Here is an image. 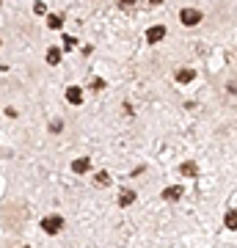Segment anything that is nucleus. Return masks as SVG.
Here are the masks:
<instances>
[{"label":"nucleus","instance_id":"nucleus-3","mask_svg":"<svg viewBox=\"0 0 237 248\" xmlns=\"http://www.w3.org/2000/svg\"><path fill=\"white\" fill-rule=\"evenodd\" d=\"M163 36H166V28H163V25H155V28H149V31H146V42H149V45H158Z\"/></svg>","mask_w":237,"mask_h":248},{"label":"nucleus","instance_id":"nucleus-16","mask_svg":"<svg viewBox=\"0 0 237 248\" xmlns=\"http://www.w3.org/2000/svg\"><path fill=\"white\" fill-rule=\"evenodd\" d=\"M33 11H36V14H44L47 9H44V3H36V6H33Z\"/></svg>","mask_w":237,"mask_h":248},{"label":"nucleus","instance_id":"nucleus-15","mask_svg":"<svg viewBox=\"0 0 237 248\" xmlns=\"http://www.w3.org/2000/svg\"><path fill=\"white\" fill-rule=\"evenodd\" d=\"M75 45H78V39H75V36H63V50H72Z\"/></svg>","mask_w":237,"mask_h":248},{"label":"nucleus","instance_id":"nucleus-14","mask_svg":"<svg viewBox=\"0 0 237 248\" xmlns=\"http://www.w3.org/2000/svg\"><path fill=\"white\" fill-rule=\"evenodd\" d=\"M88 86H91V89H97V91H102V89H105V80L94 78V80H88Z\"/></svg>","mask_w":237,"mask_h":248},{"label":"nucleus","instance_id":"nucleus-8","mask_svg":"<svg viewBox=\"0 0 237 248\" xmlns=\"http://www.w3.org/2000/svg\"><path fill=\"white\" fill-rule=\"evenodd\" d=\"M88 169H91V157H80V160L72 163V171H75V174H86Z\"/></svg>","mask_w":237,"mask_h":248},{"label":"nucleus","instance_id":"nucleus-2","mask_svg":"<svg viewBox=\"0 0 237 248\" xmlns=\"http://www.w3.org/2000/svg\"><path fill=\"white\" fill-rule=\"evenodd\" d=\"M42 229L47 234H58L63 229V218L61 215H47V218H42Z\"/></svg>","mask_w":237,"mask_h":248},{"label":"nucleus","instance_id":"nucleus-4","mask_svg":"<svg viewBox=\"0 0 237 248\" xmlns=\"http://www.w3.org/2000/svg\"><path fill=\"white\" fill-rule=\"evenodd\" d=\"M182 185H171V187H166V190H163V199H166V202H179V199H182Z\"/></svg>","mask_w":237,"mask_h":248},{"label":"nucleus","instance_id":"nucleus-5","mask_svg":"<svg viewBox=\"0 0 237 248\" xmlns=\"http://www.w3.org/2000/svg\"><path fill=\"white\" fill-rule=\"evenodd\" d=\"M132 202H135V190L132 187H124L122 193H119V207H130Z\"/></svg>","mask_w":237,"mask_h":248},{"label":"nucleus","instance_id":"nucleus-11","mask_svg":"<svg viewBox=\"0 0 237 248\" xmlns=\"http://www.w3.org/2000/svg\"><path fill=\"white\" fill-rule=\"evenodd\" d=\"M61 61V50H58V47H50V50H47V63H58Z\"/></svg>","mask_w":237,"mask_h":248},{"label":"nucleus","instance_id":"nucleus-9","mask_svg":"<svg viewBox=\"0 0 237 248\" xmlns=\"http://www.w3.org/2000/svg\"><path fill=\"white\" fill-rule=\"evenodd\" d=\"M223 223H226V229L235 232L237 229V210H229V213L223 215Z\"/></svg>","mask_w":237,"mask_h":248},{"label":"nucleus","instance_id":"nucleus-13","mask_svg":"<svg viewBox=\"0 0 237 248\" xmlns=\"http://www.w3.org/2000/svg\"><path fill=\"white\" fill-rule=\"evenodd\" d=\"M47 25L53 28V31H58V28H61V17H58V14H50V17H47Z\"/></svg>","mask_w":237,"mask_h":248},{"label":"nucleus","instance_id":"nucleus-17","mask_svg":"<svg viewBox=\"0 0 237 248\" xmlns=\"http://www.w3.org/2000/svg\"><path fill=\"white\" fill-rule=\"evenodd\" d=\"M22 248H28V246H22Z\"/></svg>","mask_w":237,"mask_h":248},{"label":"nucleus","instance_id":"nucleus-7","mask_svg":"<svg viewBox=\"0 0 237 248\" xmlns=\"http://www.w3.org/2000/svg\"><path fill=\"white\" fill-rule=\"evenodd\" d=\"M66 99H69L72 105H80V102H83V89H78V86H69V89H66Z\"/></svg>","mask_w":237,"mask_h":248},{"label":"nucleus","instance_id":"nucleus-1","mask_svg":"<svg viewBox=\"0 0 237 248\" xmlns=\"http://www.w3.org/2000/svg\"><path fill=\"white\" fill-rule=\"evenodd\" d=\"M202 17H204L202 11H199V9H190V6L179 11V19H182V25H188V28H193V25H202Z\"/></svg>","mask_w":237,"mask_h":248},{"label":"nucleus","instance_id":"nucleus-10","mask_svg":"<svg viewBox=\"0 0 237 248\" xmlns=\"http://www.w3.org/2000/svg\"><path fill=\"white\" fill-rule=\"evenodd\" d=\"M193 78H196L193 69H179V72H176V83H190Z\"/></svg>","mask_w":237,"mask_h":248},{"label":"nucleus","instance_id":"nucleus-12","mask_svg":"<svg viewBox=\"0 0 237 248\" xmlns=\"http://www.w3.org/2000/svg\"><path fill=\"white\" fill-rule=\"evenodd\" d=\"M94 185H97V187H108V185H111V177H108L105 171H99L97 177H94Z\"/></svg>","mask_w":237,"mask_h":248},{"label":"nucleus","instance_id":"nucleus-6","mask_svg":"<svg viewBox=\"0 0 237 248\" xmlns=\"http://www.w3.org/2000/svg\"><path fill=\"white\" fill-rule=\"evenodd\" d=\"M179 174H182V177H199V166H196L193 160H188V163L179 166Z\"/></svg>","mask_w":237,"mask_h":248}]
</instances>
